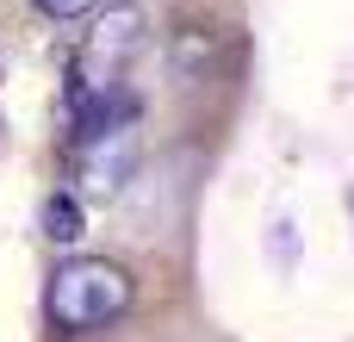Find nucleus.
I'll return each instance as SVG.
<instances>
[{
    "mask_svg": "<svg viewBox=\"0 0 354 342\" xmlns=\"http://www.w3.org/2000/svg\"><path fill=\"white\" fill-rule=\"evenodd\" d=\"M37 224H44V237L62 243V249L87 237V212H81V199H68V193H50V199L37 206Z\"/></svg>",
    "mask_w": 354,
    "mask_h": 342,
    "instance_id": "20e7f679",
    "label": "nucleus"
},
{
    "mask_svg": "<svg viewBox=\"0 0 354 342\" xmlns=\"http://www.w3.org/2000/svg\"><path fill=\"white\" fill-rule=\"evenodd\" d=\"M143 31H149V12H143V0H118V6H106V12L93 19V31H87V62L112 69V62L137 56Z\"/></svg>",
    "mask_w": 354,
    "mask_h": 342,
    "instance_id": "f03ea898",
    "label": "nucleus"
},
{
    "mask_svg": "<svg viewBox=\"0 0 354 342\" xmlns=\"http://www.w3.org/2000/svg\"><path fill=\"white\" fill-rule=\"evenodd\" d=\"M131 293H137L131 268H118L106 255H68L44 287V312H50V324L62 336H87V330L112 324L131 305Z\"/></svg>",
    "mask_w": 354,
    "mask_h": 342,
    "instance_id": "f257e3e1",
    "label": "nucleus"
},
{
    "mask_svg": "<svg viewBox=\"0 0 354 342\" xmlns=\"http://www.w3.org/2000/svg\"><path fill=\"white\" fill-rule=\"evenodd\" d=\"M81 156H87V187H93V193H118V187L131 181V168H137V137L118 131V137H106V143H93V150H81Z\"/></svg>",
    "mask_w": 354,
    "mask_h": 342,
    "instance_id": "7ed1b4c3",
    "label": "nucleus"
},
{
    "mask_svg": "<svg viewBox=\"0 0 354 342\" xmlns=\"http://www.w3.org/2000/svg\"><path fill=\"white\" fill-rule=\"evenodd\" d=\"M31 6H37V12L50 19V25H75V19H81V12H87L93 0H31Z\"/></svg>",
    "mask_w": 354,
    "mask_h": 342,
    "instance_id": "39448f33",
    "label": "nucleus"
}]
</instances>
